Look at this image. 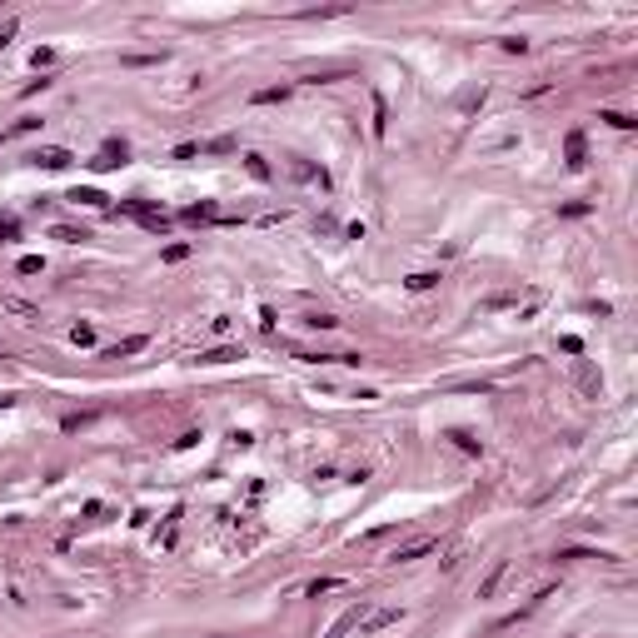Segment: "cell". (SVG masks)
Segmentation results:
<instances>
[{
  "label": "cell",
  "mask_w": 638,
  "mask_h": 638,
  "mask_svg": "<svg viewBox=\"0 0 638 638\" xmlns=\"http://www.w3.org/2000/svg\"><path fill=\"white\" fill-rule=\"evenodd\" d=\"M120 215H135L150 235H165V229H170V215L155 210V205H145V200H120Z\"/></svg>",
  "instance_id": "1"
},
{
  "label": "cell",
  "mask_w": 638,
  "mask_h": 638,
  "mask_svg": "<svg viewBox=\"0 0 638 638\" xmlns=\"http://www.w3.org/2000/svg\"><path fill=\"white\" fill-rule=\"evenodd\" d=\"M125 160H130V145H125V140H105L100 155L90 160V170H120Z\"/></svg>",
  "instance_id": "2"
},
{
  "label": "cell",
  "mask_w": 638,
  "mask_h": 638,
  "mask_svg": "<svg viewBox=\"0 0 638 638\" xmlns=\"http://www.w3.org/2000/svg\"><path fill=\"white\" fill-rule=\"evenodd\" d=\"M30 160H35L40 170H65V165H70L75 155H70V150H60V145H45V150H35Z\"/></svg>",
  "instance_id": "3"
},
{
  "label": "cell",
  "mask_w": 638,
  "mask_h": 638,
  "mask_svg": "<svg viewBox=\"0 0 638 638\" xmlns=\"http://www.w3.org/2000/svg\"><path fill=\"white\" fill-rule=\"evenodd\" d=\"M145 344H150L145 334H130V339H120V344H110V350H105L100 359H130V355H140V350H145Z\"/></svg>",
  "instance_id": "4"
},
{
  "label": "cell",
  "mask_w": 638,
  "mask_h": 638,
  "mask_svg": "<svg viewBox=\"0 0 638 638\" xmlns=\"http://www.w3.org/2000/svg\"><path fill=\"white\" fill-rule=\"evenodd\" d=\"M235 359H245L240 344H219V350H205L200 355V364H235Z\"/></svg>",
  "instance_id": "5"
},
{
  "label": "cell",
  "mask_w": 638,
  "mask_h": 638,
  "mask_svg": "<svg viewBox=\"0 0 638 638\" xmlns=\"http://www.w3.org/2000/svg\"><path fill=\"white\" fill-rule=\"evenodd\" d=\"M563 155H568V170H584V155H589V145H584V130H573V135L563 140Z\"/></svg>",
  "instance_id": "6"
},
{
  "label": "cell",
  "mask_w": 638,
  "mask_h": 638,
  "mask_svg": "<svg viewBox=\"0 0 638 638\" xmlns=\"http://www.w3.org/2000/svg\"><path fill=\"white\" fill-rule=\"evenodd\" d=\"M65 200H75V205H90V210H110V195H100V190H90V185H75Z\"/></svg>",
  "instance_id": "7"
},
{
  "label": "cell",
  "mask_w": 638,
  "mask_h": 638,
  "mask_svg": "<svg viewBox=\"0 0 638 638\" xmlns=\"http://www.w3.org/2000/svg\"><path fill=\"white\" fill-rule=\"evenodd\" d=\"M180 219H185V224H215V219H224V215H219V205H210V200H205V205H190Z\"/></svg>",
  "instance_id": "8"
},
{
  "label": "cell",
  "mask_w": 638,
  "mask_h": 638,
  "mask_svg": "<svg viewBox=\"0 0 638 638\" xmlns=\"http://www.w3.org/2000/svg\"><path fill=\"white\" fill-rule=\"evenodd\" d=\"M429 549H434V539H419V544H404V549H394L389 559H394V563H409V559H424Z\"/></svg>",
  "instance_id": "9"
},
{
  "label": "cell",
  "mask_w": 638,
  "mask_h": 638,
  "mask_svg": "<svg viewBox=\"0 0 638 638\" xmlns=\"http://www.w3.org/2000/svg\"><path fill=\"white\" fill-rule=\"evenodd\" d=\"M50 235H55V240H60V245H80V240H90V235H85V229H70V224H55V229H50Z\"/></svg>",
  "instance_id": "10"
},
{
  "label": "cell",
  "mask_w": 638,
  "mask_h": 638,
  "mask_svg": "<svg viewBox=\"0 0 638 638\" xmlns=\"http://www.w3.org/2000/svg\"><path fill=\"white\" fill-rule=\"evenodd\" d=\"M504 568H509V563L499 559V563H494V573H489V578H484V584H479V599H494V589H499V578H504Z\"/></svg>",
  "instance_id": "11"
},
{
  "label": "cell",
  "mask_w": 638,
  "mask_h": 638,
  "mask_svg": "<svg viewBox=\"0 0 638 638\" xmlns=\"http://www.w3.org/2000/svg\"><path fill=\"white\" fill-rule=\"evenodd\" d=\"M284 95H289V85H269V90H255L250 100H255V105H274V100H284Z\"/></svg>",
  "instance_id": "12"
},
{
  "label": "cell",
  "mask_w": 638,
  "mask_h": 638,
  "mask_svg": "<svg viewBox=\"0 0 638 638\" xmlns=\"http://www.w3.org/2000/svg\"><path fill=\"white\" fill-rule=\"evenodd\" d=\"M389 130V105H384V95H374V135H384Z\"/></svg>",
  "instance_id": "13"
},
{
  "label": "cell",
  "mask_w": 638,
  "mask_h": 638,
  "mask_svg": "<svg viewBox=\"0 0 638 638\" xmlns=\"http://www.w3.org/2000/svg\"><path fill=\"white\" fill-rule=\"evenodd\" d=\"M245 170H250L255 180H269V175H274V170H269V165H264L260 155H245Z\"/></svg>",
  "instance_id": "14"
},
{
  "label": "cell",
  "mask_w": 638,
  "mask_h": 638,
  "mask_svg": "<svg viewBox=\"0 0 638 638\" xmlns=\"http://www.w3.org/2000/svg\"><path fill=\"white\" fill-rule=\"evenodd\" d=\"M599 120H608V125H618V130H633V115H623V110H604Z\"/></svg>",
  "instance_id": "15"
},
{
  "label": "cell",
  "mask_w": 638,
  "mask_h": 638,
  "mask_svg": "<svg viewBox=\"0 0 638 638\" xmlns=\"http://www.w3.org/2000/svg\"><path fill=\"white\" fill-rule=\"evenodd\" d=\"M15 269H20V274H40V269H45V260H40V255H20V264H15Z\"/></svg>",
  "instance_id": "16"
},
{
  "label": "cell",
  "mask_w": 638,
  "mask_h": 638,
  "mask_svg": "<svg viewBox=\"0 0 638 638\" xmlns=\"http://www.w3.org/2000/svg\"><path fill=\"white\" fill-rule=\"evenodd\" d=\"M185 255H190V245H185V240H175V245H165V260H170V264H180Z\"/></svg>",
  "instance_id": "17"
},
{
  "label": "cell",
  "mask_w": 638,
  "mask_h": 638,
  "mask_svg": "<svg viewBox=\"0 0 638 638\" xmlns=\"http://www.w3.org/2000/svg\"><path fill=\"white\" fill-rule=\"evenodd\" d=\"M399 618V608H379V613H369V628H384V623H394Z\"/></svg>",
  "instance_id": "18"
},
{
  "label": "cell",
  "mask_w": 638,
  "mask_h": 638,
  "mask_svg": "<svg viewBox=\"0 0 638 638\" xmlns=\"http://www.w3.org/2000/svg\"><path fill=\"white\" fill-rule=\"evenodd\" d=\"M15 235H20V224L11 215H0V240H15Z\"/></svg>",
  "instance_id": "19"
},
{
  "label": "cell",
  "mask_w": 638,
  "mask_h": 638,
  "mask_svg": "<svg viewBox=\"0 0 638 638\" xmlns=\"http://www.w3.org/2000/svg\"><path fill=\"white\" fill-rule=\"evenodd\" d=\"M439 274H409V289H434Z\"/></svg>",
  "instance_id": "20"
},
{
  "label": "cell",
  "mask_w": 638,
  "mask_h": 638,
  "mask_svg": "<svg viewBox=\"0 0 638 638\" xmlns=\"http://www.w3.org/2000/svg\"><path fill=\"white\" fill-rule=\"evenodd\" d=\"M305 324H310V329H334V324H339V319H334V314H310V319H305Z\"/></svg>",
  "instance_id": "21"
},
{
  "label": "cell",
  "mask_w": 638,
  "mask_h": 638,
  "mask_svg": "<svg viewBox=\"0 0 638 638\" xmlns=\"http://www.w3.org/2000/svg\"><path fill=\"white\" fill-rule=\"evenodd\" d=\"M334 584H339V578H314V584H310V599H319V594H329Z\"/></svg>",
  "instance_id": "22"
},
{
  "label": "cell",
  "mask_w": 638,
  "mask_h": 638,
  "mask_svg": "<svg viewBox=\"0 0 638 638\" xmlns=\"http://www.w3.org/2000/svg\"><path fill=\"white\" fill-rule=\"evenodd\" d=\"M559 215H568V219H578V215H589V205H584V200H568V205H563Z\"/></svg>",
  "instance_id": "23"
},
{
  "label": "cell",
  "mask_w": 638,
  "mask_h": 638,
  "mask_svg": "<svg viewBox=\"0 0 638 638\" xmlns=\"http://www.w3.org/2000/svg\"><path fill=\"white\" fill-rule=\"evenodd\" d=\"M559 559H604V554H594V549H559Z\"/></svg>",
  "instance_id": "24"
},
{
  "label": "cell",
  "mask_w": 638,
  "mask_h": 638,
  "mask_svg": "<svg viewBox=\"0 0 638 638\" xmlns=\"http://www.w3.org/2000/svg\"><path fill=\"white\" fill-rule=\"evenodd\" d=\"M11 35H15V20H6V25H0V45H11Z\"/></svg>",
  "instance_id": "25"
},
{
  "label": "cell",
  "mask_w": 638,
  "mask_h": 638,
  "mask_svg": "<svg viewBox=\"0 0 638 638\" xmlns=\"http://www.w3.org/2000/svg\"><path fill=\"white\" fill-rule=\"evenodd\" d=\"M0 145H6V135H0Z\"/></svg>",
  "instance_id": "26"
},
{
  "label": "cell",
  "mask_w": 638,
  "mask_h": 638,
  "mask_svg": "<svg viewBox=\"0 0 638 638\" xmlns=\"http://www.w3.org/2000/svg\"><path fill=\"white\" fill-rule=\"evenodd\" d=\"M0 359H6V355H0Z\"/></svg>",
  "instance_id": "27"
}]
</instances>
